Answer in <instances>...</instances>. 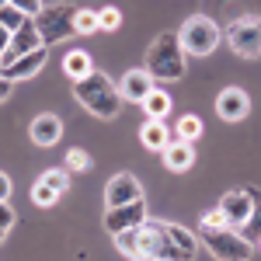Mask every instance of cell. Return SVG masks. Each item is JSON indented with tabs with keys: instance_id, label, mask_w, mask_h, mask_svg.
Instances as JSON below:
<instances>
[{
	"instance_id": "obj_26",
	"label": "cell",
	"mask_w": 261,
	"mask_h": 261,
	"mask_svg": "<svg viewBox=\"0 0 261 261\" xmlns=\"http://www.w3.org/2000/svg\"><path fill=\"white\" fill-rule=\"evenodd\" d=\"M42 181H45L49 188H56L60 195H66V192H70V178H66V171H60V167L45 171V174H42Z\"/></svg>"
},
{
	"instance_id": "obj_12",
	"label": "cell",
	"mask_w": 261,
	"mask_h": 261,
	"mask_svg": "<svg viewBox=\"0 0 261 261\" xmlns=\"http://www.w3.org/2000/svg\"><path fill=\"white\" fill-rule=\"evenodd\" d=\"M45 42H42V35H39V28H35V21H28L24 28H18L14 35H11V49L0 56V63L7 66V63H14L18 56H24V53H35V49H42Z\"/></svg>"
},
{
	"instance_id": "obj_8",
	"label": "cell",
	"mask_w": 261,
	"mask_h": 261,
	"mask_svg": "<svg viewBox=\"0 0 261 261\" xmlns=\"http://www.w3.org/2000/svg\"><path fill=\"white\" fill-rule=\"evenodd\" d=\"M146 223V202L136 199L129 202V205H112L108 213H105V226H108V233L115 237L122 230H133V226H143Z\"/></svg>"
},
{
	"instance_id": "obj_16",
	"label": "cell",
	"mask_w": 261,
	"mask_h": 261,
	"mask_svg": "<svg viewBox=\"0 0 261 261\" xmlns=\"http://www.w3.org/2000/svg\"><path fill=\"white\" fill-rule=\"evenodd\" d=\"M171 140H174V133L167 129V122H164V119H146V122H143L140 143L146 146V150H153V153H164Z\"/></svg>"
},
{
	"instance_id": "obj_13",
	"label": "cell",
	"mask_w": 261,
	"mask_h": 261,
	"mask_svg": "<svg viewBox=\"0 0 261 261\" xmlns=\"http://www.w3.org/2000/svg\"><path fill=\"white\" fill-rule=\"evenodd\" d=\"M150 91H153V77H150L146 66L143 70H129L122 77V87H119L122 101H133V105H143V101L150 98Z\"/></svg>"
},
{
	"instance_id": "obj_22",
	"label": "cell",
	"mask_w": 261,
	"mask_h": 261,
	"mask_svg": "<svg viewBox=\"0 0 261 261\" xmlns=\"http://www.w3.org/2000/svg\"><path fill=\"white\" fill-rule=\"evenodd\" d=\"M28 21H32V18H28L24 11H18L14 4H7V7H0V24H4L7 32H18V28H24Z\"/></svg>"
},
{
	"instance_id": "obj_27",
	"label": "cell",
	"mask_w": 261,
	"mask_h": 261,
	"mask_svg": "<svg viewBox=\"0 0 261 261\" xmlns=\"http://www.w3.org/2000/svg\"><path fill=\"white\" fill-rule=\"evenodd\" d=\"M98 21H101V32H115V28L122 24L119 7H101V11H98Z\"/></svg>"
},
{
	"instance_id": "obj_11",
	"label": "cell",
	"mask_w": 261,
	"mask_h": 261,
	"mask_svg": "<svg viewBox=\"0 0 261 261\" xmlns=\"http://www.w3.org/2000/svg\"><path fill=\"white\" fill-rule=\"evenodd\" d=\"M216 112H220L223 122L247 119V112H251V98H247V91H244V87H226V91H220V98H216Z\"/></svg>"
},
{
	"instance_id": "obj_19",
	"label": "cell",
	"mask_w": 261,
	"mask_h": 261,
	"mask_svg": "<svg viewBox=\"0 0 261 261\" xmlns=\"http://www.w3.org/2000/svg\"><path fill=\"white\" fill-rule=\"evenodd\" d=\"M143 108H146V119H164V115L171 112V94L161 91V87H153L150 98L143 101Z\"/></svg>"
},
{
	"instance_id": "obj_7",
	"label": "cell",
	"mask_w": 261,
	"mask_h": 261,
	"mask_svg": "<svg viewBox=\"0 0 261 261\" xmlns=\"http://www.w3.org/2000/svg\"><path fill=\"white\" fill-rule=\"evenodd\" d=\"M230 49L244 60H258L261 56V14H244L226 28Z\"/></svg>"
},
{
	"instance_id": "obj_34",
	"label": "cell",
	"mask_w": 261,
	"mask_h": 261,
	"mask_svg": "<svg viewBox=\"0 0 261 261\" xmlns=\"http://www.w3.org/2000/svg\"><path fill=\"white\" fill-rule=\"evenodd\" d=\"M11 35H14V32H7V28L0 24V56H4V53L11 49Z\"/></svg>"
},
{
	"instance_id": "obj_28",
	"label": "cell",
	"mask_w": 261,
	"mask_h": 261,
	"mask_svg": "<svg viewBox=\"0 0 261 261\" xmlns=\"http://www.w3.org/2000/svg\"><path fill=\"white\" fill-rule=\"evenodd\" d=\"M223 226H230L226 216H223V209H209V213H202V230H223Z\"/></svg>"
},
{
	"instance_id": "obj_2",
	"label": "cell",
	"mask_w": 261,
	"mask_h": 261,
	"mask_svg": "<svg viewBox=\"0 0 261 261\" xmlns=\"http://www.w3.org/2000/svg\"><path fill=\"white\" fill-rule=\"evenodd\" d=\"M73 98L81 101L84 108L94 115V119H115L122 112V94L119 87L112 84V77L108 73H101V70H91L87 77H81V81H73Z\"/></svg>"
},
{
	"instance_id": "obj_36",
	"label": "cell",
	"mask_w": 261,
	"mask_h": 261,
	"mask_svg": "<svg viewBox=\"0 0 261 261\" xmlns=\"http://www.w3.org/2000/svg\"><path fill=\"white\" fill-rule=\"evenodd\" d=\"M7 4H11V0H0V7H7Z\"/></svg>"
},
{
	"instance_id": "obj_21",
	"label": "cell",
	"mask_w": 261,
	"mask_h": 261,
	"mask_svg": "<svg viewBox=\"0 0 261 261\" xmlns=\"http://www.w3.org/2000/svg\"><path fill=\"white\" fill-rule=\"evenodd\" d=\"M77 35H94L101 32V21H98V11H87V7H77V21H73Z\"/></svg>"
},
{
	"instance_id": "obj_30",
	"label": "cell",
	"mask_w": 261,
	"mask_h": 261,
	"mask_svg": "<svg viewBox=\"0 0 261 261\" xmlns=\"http://www.w3.org/2000/svg\"><path fill=\"white\" fill-rule=\"evenodd\" d=\"M14 220H18V213L11 209V202H0V226H4V230H11Z\"/></svg>"
},
{
	"instance_id": "obj_32",
	"label": "cell",
	"mask_w": 261,
	"mask_h": 261,
	"mask_svg": "<svg viewBox=\"0 0 261 261\" xmlns=\"http://www.w3.org/2000/svg\"><path fill=\"white\" fill-rule=\"evenodd\" d=\"M11 192H14V181H11L7 174H4V171H0V202L11 199Z\"/></svg>"
},
{
	"instance_id": "obj_25",
	"label": "cell",
	"mask_w": 261,
	"mask_h": 261,
	"mask_svg": "<svg viewBox=\"0 0 261 261\" xmlns=\"http://www.w3.org/2000/svg\"><path fill=\"white\" fill-rule=\"evenodd\" d=\"M63 167H70V171H91V153L81 150V146H73V150H66Z\"/></svg>"
},
{
	"instance_id": "obj_9",
	"label": "cell",
	"mask_w": 261,
	"mask_h": 261,
	"mask_svg": "<svg viewBox=\"0 0 261 261\" xmlns=\"http://www.w3.org/2000/svg\"><path fill=\"white\" fill-rule=\"evenodd\" d=\"M220 209L226 223L233 226V230H244L247 223H251V213H254V202H251V192L247 188H233V192H226L220 199Z\"/></svg>"
},
{
	"instance_id": "obj_38",
	"label": "cell",
	"mask_w": 261,
	"mask_h": 261,
	"mask_svg": "<svg viewBox=\"0 0 261 261\" xmlns=\"http://www.w3.org/2000/svg\"><path fill=\"white\" fill-rule=\"evenodd\" d=\"M258 247H261V237H258Z\"/></svg>"
},
{
	"instance_id": "obj_5",
	"label": "cell",
	"mask_w": 261,
	"mask_h": 261,
	"mask_svg": "<svg viewBox=\"0 0 261 261\" xmlns=\"http://www.w3.org/2000/svg\"><path fill=\"white\" fill-rule=\"evenodd\" d=\"M32 21H35V28H39V35H42L45 45L77 35V28H73V21H77V7H73V4H45Z\"/></svg>"
},
{
	"instance_id": "obj_6",
	"label": "cell",
	"mask_w": 261,
	"mask_h": 261,
	"mask_svg": "<svg viewBox=\"0 0 261 261\" xmlns=\"http://www.w3.org/2000/svg\"><path fill=\"white\" fill-rule=\"evenodd\" d=\"M181 45H185V53L188 56H209V53H216V45H220V24L213 18H205V14H192V18L181 24L178 32Z\"/></svg>"
},
{
	"instance_id": "obj_33",
	"label": "cell",
	"mask_w": 261,
	"mask_h": 261,
	"mask_svg": "<svg viewBox=\"0 0 261 261\" xmlns=\"http://www.w3.org/2000/svg\"><path fill=\"white\" fill-rule=\"evenodd\" d=\"M11 87H14V81H7V77L0 73V105H4V101L11 98Z\"/></svg>"
},
{
	"instance_id": "obj_10",
	"label": "cell",
	"mask_w": 261,
	"mask_h": 261,
	"mask_svg": "<svg viewBox=\"0 0 261 261\" xmlns=\"http://www.w3.org/2000/svg\"><path fill=\"white\" fill-rule=\"evenodd\" d=\"M143 199V185L136 174H129V171H122L115 178L108 181V188H105V202H108V209L112 205H129V202Z\"/></svg>"
},
{
	"instance_id": "obj_23",
	"label": "cell",
	"mask_w": 261,
	"mask_h": 261,
	"mask_svg": "<svg viewBox=\"0 0 261 261\" xmlns=\"http://www.w3.org/2000/svg\"><path fill=\"white\" fill-rule=\"evenodd\" d=\"M32 202L42 205V209H49V205H56V202H60V192H56V188H49V185L39 178L35 185H32Z\"/></svg>"
},
{
	"instance_id": "obj_4",
	"label": "cell",
	"mask_w": 261,
	"mask_h": 261,
	"mask_svg": "<svg viewBox=\"0 0 261 261\" xmlns=\"http://www.w3.org/2000/svg\"><path fill=\"white\" fill-rule=\"evenodd\" d=\"M205 251L216 261H251L254 258V244L244 237L241 230L223 226V230H202Z\"/></svg>"
},
{
	"instance_id": "obj_35",
	"label": "cell",
	"mask_w": 261,
	"mask_h": 261,
	"mask_svg": "<svg viewBox=\"0 0 261 261\" xmlns=\"http://www.w3.org/2000/svg\"><path fill=\"white\" fill-rule=\"evenodd\" d=\"M4 233H7V230H4V226H0V244H4Z\"/></svg>"
},
{
	"instance_id": "obj_37",
	"label": "cell",
	"mask_w": 261,
	"mask_h": 261,
	"mask_svg": "<svg viewBox=\"0 0 261 261\" xmlns=\"http://www.w3.org/2000/svg\"><path fill=\"white\" fill-rule=\"evenodd\" d=\"M0 73H4V63H0Z\"/></svg>"
},
{
	"instance_id": "obj_14",
	"label": "cell",
	"mask_w": 261,
	"mask_h": 261,
	"mask_svg": "<svg viewBox=\"0 0 261 261\" xmlns=\"http://www.w3.org/2000/svg\"><path fill=\"white\" fill-rule=\"evenodd\" d=\"M45 60H49V53H45V45H42L35 53H24V56H18L14 63H7V66H4V77H7V81H28V77H35L42 66H45Z\"/></svg>"
},
{
	"instance_id": "obj_15",
	"label": "cell",
	"mask_w": 261,
	"mask_h": 261,
	"mask_svg": "<svg viewBox=\"0 0 261 261\" xmlns=\"http://www.w3.org/2000/svg\"><path fill=\"white\" fill-rule=\"evenodd\" d=\"M28 136H32V143L35 146H56V140L63 136V122L60 115H39V119L28 125Z\"/></svg>"
},
{
	"instance_id": "obj_1",
	"label": "cell",
	"mask_w": 261,
	"mask_h": 261,
	"mask_svg": "<svg viewBox=\"0 0 261 261\" xmlns=\"http://www.w3.org/2000/svg\"><path fill=\"white\" fill-rule=\"evenodd\" d=\"M199 237L178 223L150 220L140 226V261H195Z\"/></svg>"
},
{
	"instance_id": "obj_31",
	"label": "cell",
	"mask_w": 261,
	"mask_h": 261,
	"mask_svg": "<svg viewBox=\"0 0 261 261\" xmlns=\"http://www.w3.org/2000/svg\"><path fill=\"white\" fill-rule=\"evenodd\" d=\"M247 192H251V202H254V213H251V223H254V226L261 230V192H258V188H247Z\"/></svg>"
},
{
	"instance_id": "obj_24",
	"label": "cell",
	"mask_w": 261,
	"mask_h": 261,
	"mask_svg": "<svg viewBox=\"0 0 261 261\" xmlns=\"http://www.w3.org/2000/svg\"><path fill=\"white\" fill-rule=\"evenodd\" d=\"M174 136L185 143H192V140H199L202 136V122L195 119V115H181L178 119V129H174Z\"/></svg>"
},
{
	"instance_id": "obj_18",
	"label": "cell",
	"mask_w": 261,
	"mask_h": 261,
	"mask_svg": "<svg viewBox=\"0 0 261 261\" xmlns=\"http://www.w3.org/2000/svg\"><path fill=\"white\" fill-rule=\"evenodd\" d=\"M94 70V60H91V53H84V49H70L66 56H63V73L70 77V81H81Z\"/></svg>"
},
{
	"instance_id": "obj_3",
	"label": "cell",
	"mask_w": 261,
	"mask_h": 261,
	"mask_svg": "<svg viewBox=\"0 0 261 261\" xmlns=\"http://www.w3.org/2000/svg\"><path fill=\"white\" fill-rule=\"evenodd\" d=\"M185 45H181L178 32H161L157 39L150 42L146 49V70L153 81H181L188 73V63H185Z\"/></svg>"
},
{
	"instance_id": "obj_20",
	"label": "cell",
	"mask_w": 261,
	"mask_h": 261,
	"mask_svg": "<svg viewBox=\"0 0 261 261\" xmlns=\"http://www.w3.org/2000/svg\"><path fill=\"white\" fill-rule=\"evenodd\" d=\"M115 247H119L122 254H129V258L140 261V226H133V230H122V233H115Z\"/></svg>"
},
{
	"instance_id": "obj_29",
	"label": "cell",
	"mask_w": 261,
	"mask_h": 261,
	"mask_svg": "<svg viewBox=\"0 0 261 261\" xmlns=\"http://www.w3.org/2000/svg\"><path fill=\"white\" fill-rule=\"evenodd\" d=\"M11 4H14V7H18V11H24V14H28V18H35V14H39L42 7H45V4H42V0H11Z\"/></svg>"
},
{
	"instance_id": "obj_17",
	"label": "cell",
	"mask_w": 261,
	"mask_h": 261,
	"mask_svg": "<svg viewBox=\"0 0 261 261\" xmlns=\"http://www.w3.org/2000/svg\"><path fill=\"white\" fill-rule=\"evenodd\" d=\"M161 157H164V167H167V171L181 174V171H188V167L195 164V146H192V143H185V140H171Z\"/></svg>"
}]
</instances>
